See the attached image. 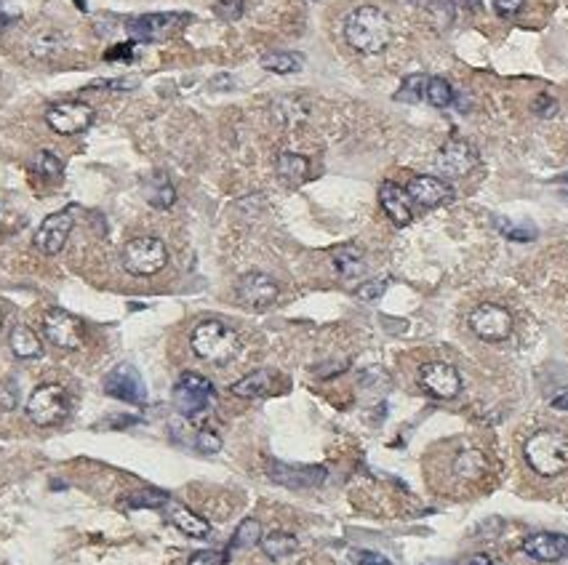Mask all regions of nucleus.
Returning a JSON list of instances; mask_svg holds the SVG:
<instances>
[{"instance_id": "nucleus-1", "label": "nucleus", "mask_w": 568, "mask_h": 565, "mask_svg": "<svg viewBox=\"0 0 568 565\" xmlns=\"http://www.w3.org/2000/svg\"><path fill=\"white\" fill-rule=\"evenodd\" d=\"M392 38L387 14L377 5H360L344 19V40L360 54H379Z\"/></svg>"}, {"instance_id": "nucleus-2", "label": "nucleus", "mask_w": 568, "mask_h": 565, "mask_svg": "<svg viewBox=\"0 0 568 565\" xmlns=\"http://www.w3.org/2000/svg\"><path fill=\"white\" fill-rule=\"evenodd\" d=\"M523 456L542 478H558L568 469V435L561 429H539L526 440Z\"/></svg>"}, {"instance_id": "nucleus-3", "label": "nucleus", "mask_w": 568, "mask_h": 565, "mask_svg": "<svg viewBox=\"0 0 568 565\" xmlns=\"http://www.w3.org/2000/svg\"><path fill=\"white\" fill-rule=\"evenodd\" d=\"M192 352L214 366H225L240 352V337L222 320H203L189 334Z\"/></svg>"}, {"instance_id": "nucleus-4", "label": "nucleus", "mask_w": 568, "mask_h": 565, "mask_svg": "<svg viewBox=\"0 0 568 565\" xmlns=\"http://www.w3.org/2000/svg\"><path fill=\"white\" fill-rule=\"evenodd\" d=\"M123 269L137 277H152L168 264V248L160 237H134L123 246Z\"/></svg>"}, {"instance_id": "nucleus-5", "label": "nucleus", "mask_w": 568, "mask_h": 565, "mask_svg": "<svg viewBox=\"0 0 568 565\" xmlns=\"http://www.w3.org/2000/svg\"><path fill=\"white\" fill-rule=\"evenodd\" d=\"M70 414V395L62 384H40L27 398V416L38 427H54Z\"/></svg>"}, {"instance_id": "nucleus-6", "label": "nucleus", "mask_w": 568, "mask_h": 565, "mask_svg": "<svg viewBox=\"0 0 568 565\" xmlns=\"http://www.w3.org/2000/svg\"><path fill=\"white\" fill-rule=\"evenodd\" d=\"M214 395H217V389L208 378L195 374V371H185L179 381L174 384V409L188 419L200 416L214 403Z\"/></svg>"}, {"instance_id": "nucleus-7", "label": "nucleus", "mask_w": 568, "mask_h": 565, "mask_svg": "<svg viewBox=\"0 0 568 565\" xmlns=\"http://www.w3.org/2000/svg\"><path fill=\"white\" fill-rule=\"evenodd\" d=\"M470 331L483 341H504L512 334V315L499 304H478L470 318Z\"/></svg>"}, {"instance_id": "nucleus-8", "label": "nucleus", "mask_w": 568, "mask_h": 565, "mask_svg": "<svg viewBox=\"0 0 568 565\" xmlns=\"http://www.w3.org/2000/svg\"><path fill=\"white\" fill-rule=\"evenodd\" d=\"M267 475H269V480H275L278 486H286V489H315V486H323V480L329 478L326 467L286 464V461H278V459L267 461Z\"/></svg>"}, {"instance_id": "nucleus-9", "label": "nucleus", "mask_w": 568, "mask_h": 565, "mask_svg": "<svg viewBox=\"0 0 568 565\" xmlns=\"http://www.w3.org/2000/svg\"><path fill=\"white\" fill-rule=\"evenodd\" d=\"M46 123L59 136H76L94 123V110L83 102H59L48 107Z\"/></svg>"}, {"instance_id": "nucleus-10", "label": "nucleus", "mask_w": 568, "mask_h": 565, "mask_svg": "<svg viewBox=\"0 0 568 565\" xmlns=\"http://www.w3.org/2000/svg\"><path fill=\"white\" fill-rule=\"evenodd\" d=\"M73 225H76L73 208H65V211H56V214L46 217L40 222L36 237H33L36 248H38L40 254H46V257H56L67 246V237L73 232Z\"/></svg>"}, {"instance_id": "nucleus-11", "label": "nucleus", "mask_w": 568, "mask_h": 565, "mask_svg": "<svg viewBox=\"0 0 568 565\" xmlns=\"http://www.w3.org/2000/svg\"><path fill=\"white\" fill-rule=\"evenodd\" d=\"M419 387L438 400H454L462 392V377L454 366L435 360V363H424L419 368Z\"/></svg>"}, {"instance_id": "nucleus-12", "label": "nucleus", "mask_w": 568, "mask_h": 565, "mask_svg": "<svg viewBox=\"0 0 568 565\" xmlns=\"http://www.w3.org/2000/svg\"><path fill=\"white\" fill-rule=\"evenodd\" d=\"M43 334L59 349H80L83 347V326L67 309H48L43 318Z\"/></svg>"}, {"instance_id": "nucleus-13", "label": "nucleus", "mask_w": 568, "mask_h": 565, "mask_svg": "<svg viewBox=\"0 0 568 565\" xmlns=\"http://www.w3.org/2000/svg\"><path fill=\"white\" fill-rule=\"evenodd\" d=\"M105 392L110 398H117L123 403H134V406H142L147 400L145 381L139 377V371L134 366H128V363L115 366L113 371L105 377Z\"/></svg>"}, {"instance_id": "nucleus-14", "label": "nucleus", "mask_w": 568, "mask_h": 565, "mask_svg": "<svg viewBox=\"0 0 568 565\" xmlns=\"http://www.w3.org/2000/svg\"><path fill=\"white\" fill-rule=\"evenodd\" d=\"M280 286L267 272H246L238 280V299L248 309H267L278 302Z\"/></svg>"}, {"instance_id": "nucleus-15", "label": "nucleus", "mask_w": 568, "mask_h": 565, "mask_svg": "<svg viewBox=\"0 0 568 565\" xmlns=\"http://www.w3.org/2000/svg\"><path fill=\"white\" fill-rule=\"evenodd\" d=\"M435 166L443 177H467L478 166V150L464 139H449L438 152Z\"/></svg>"}, {"instance_id": "nucleus-16", "label": "nucleus", "mask_w": 568, "mask_h": 565, "mask_svg": "<svg viewBox=\"0 0 568 565\" xmlns=\"http://www.w3.org/2000/svg\"><path fill=\"white\" fill-rule=\"evenodd\" d=\"M185 22L182 14H145L137 16L126 25L131 40L137 43H152V40H166L174 35V30Z\"/></svg>"}, {"instance_id": "nucleus-17", "label": "nucleus", "mask_w": 568, "mask_h": 565, "mask_svg": "<svg viewBox=\"0 0 568 565\" xmlns=\"http://www.w3.org/2000/svg\"><path fill=\"white\" fill-rule=\"evenodd\" d=\"M409 197H411V203H417L421 208H438V206H446L451 197H454V189L449 182H443V179H438V177H414L411 182H409Z\"/></svg>"}, {"instance_id": "nucleus-18", "label": "nucleus", "mask_w": 568, "mask_h": 565, "mask_svg": "<svg viewBox=\"0 0 568 565\" xmlns=\"http://www.w3.org/2000/svg\"><path fill=\"white\" fill-rule=\"evenodd\" d=\"M523 552L533 560H539V563H558L568 555V536L550 533V530L531 533L529 539L523 541Z\"/></svg>"}, {"instance_id": "nucleus-19", "label": "nucleus", "mask_w": 568, "mask_h": 565, "mask_svg": "<svg viewBox=\"0 0 568 565\" xmlns=\"http://www.w3.org/2000/svg\"><path fill=\"white\" fill-rule=\"evenodd\" d=\"M379 203L384 208V214L390 217V222L395 227L411 225L414 214H411V197L403 187H398L395 182H384L379 187Z\"/></svg>"}, {"instance_id": "nucleus-20", "label": "nucleus", "mask_w": 568, "mask_h": 565, "mask_svg": "<svg viewBox=\"0 0 568 565\" xmlns=\"http://www.w3.org/2000/svg\"><path fill=\"white\" fill-rule=\"evenodd\" d=\"M168 515H171V523L179 528L182 533H188L192 539H206L211 533V523L200 515H195L192 510H188L185 504H177V501H168Z\"/></svg>"}, {"instance_id": "nucleus-21", "label": "nucleus", "mask_w": 568, "mask_h": 565, "mask_svg": "<svg viewBox=\"0 0 568 565\" xmlns=\"http://www.w3.org/2000/svg\"><path fill=\"white\" fill-rule=\"evenodd\" d=\"M331 262H334L337 272H340L344 280L360 277V275L366 272V257H363V248H358L355 243H347V246L334 248Z\"/></svg>"}, {"instance_id": "nucleus-22", "label": "nucleus", "mask_w": 568, "mask_h": 565, "mask_svg": "<svg viewBox=\"0 0 568 565\" xmlns=\"http://www.w3.org/2000/svg\"><path fill=\"white\" fill-rule=\"evenodd\" d=\"M8 344L19 360H36L43 355V341L30 326H14V331L8 334Z\"/></svg>"}, {"instance_id": "nucleus-23", "label": "nucleus", "mask_w": 568, "mask_h": 565, "mask_svg": "<svg viewBox=\"0 0 568 565\" xmlns=\"http://www.w3.org/2000/svg\"><path fill=\"white\" fill-rule=\"evenodd\" d=\"M269 389H272V374L269 371H251V374L238 378L229 387V392L238 395V398H265Z\"/></svg>"}, {"instance_id": "nucleus-24", "label": "nucleus", "mask_w": 568, "mask_h": 565, "mask_svg": "<svg viewBox=\"0 0 568 565\" xmlns=\"http://www.w3.org/2000/svg\"><path fill=\"white\" fill-rule=\"evenodd\" d=\"M299 550V541L294 533H286V530H272L262 539V552H265L269 560H283L289 555H294Z\"/></svg>"}, {"instance_id": "nucleus-25", "label": "nucleus", "mask_w": 568, "mask_h": 565, "mask_svg": "<svg viewBox=\"0 0 568 565\" xmlns=\"http://www.w3.org/2000/svg\"><path fill=\"white\" fill-rule=\"evenodd\" d=\"M278 177L286 185H302L309 177V160L304 155H294V152H283L278 157Z\"/></svg>"}, {"instance_id": "nucleus-26", "label": "nucleus", "mask_w": 568, "mask_h": 565, "mask_svg": "<svg viewBox=\"0 0 568 565\" xmlns=\"http://www.w3.org/2000/svg\"><path fill=\"white\" fill-rule=\"evenodd\" d=\"M486 472V456L478 449H464L456 453L454 475L462 480H478Z\"/></svg>"}, {"instance_id": "nucleus-27", "label": "nucleus", "mask_w": 568, "mask_h": 565, "mask_svg": "<svg viewBox=\"0 0 568 565\" xmlns=\"http://www.w3.org/2000/svg\"><path fill=\"white\" fill-rule=\"evenodd\" d=\"M265 70L269 73H278V76H291V73H299L304 65V56L302 54H297V51H269L262 56V62H259Z\"/></svg>"}, {"instance_id": "nucleus-28", "label": "nucleus", "mask_w": 568, "mask_h": 565, "mask_svg": "<svg viewBox=\"0 0 568 565\" xmlns=\"http://www.w3.org/2000/svg\"><path fill=\"white\" fill-rule=\"evenodd\" d=\"M424 11H427V16H430L432 27H435V30H441V33H443V30H449V27L454 25V19H456L454 0H427Z\"/></svg>"}, {"instance_id": "nucleus-29", "label": "nucleus", "mask_w": 568, "mask_h": 565, "mask_svg": "<svg viewBox=\"0 0 568 565\" xmlns=\"http://www.w3.org/2000/svg\"><path fill=\"white\" fill-rule=\"evenodd\" d=\"M33 171L46 182H59L65 177V163L54 152L43 150L33 157Z\"/></svg>"}, {"instance_id": "nucleus-30", "label": "nucleus", "mask_w": 568, "mask_h": 565, "mask_svg": "<svg viewBox=\"0 0 568 565\" xmlns=\"http://www.w3.org/2000/svg\"><path fill=\"white\" fill-rule=\"evenodd\" d=\"M427 80L430 77L421 76V73L403 77L401 88L395 91V102H403V105H417V102H421V96L427 94Z\"/></svg>"}, {"instance_id": "nucleus-31", "label": "nucleus", "mask_w": 568, "mask_h": 565, "mask_svg": "<svg viewBox=\"0 0 568 565\" xmlns=\"http://www.w3.org/2000/svg\"><path fill=\"white\" fill-rule=\"evenodd\" d=\"M427 102L432 105V107H438V110H446V107H451V102H454V88H451V83L446 80V77H430L427 80Z\"/></svg>"}, {"instance_id": "nucleus-32", "label": "nucleus", "mask_w": 568, "mask_h": 565, "mask_svg": "<svg viewBox=\"0 0 568 565\" xmlns=\"http://www.w3.org/2000/svg\"><path fill=\"white\" fill-rule=\"evenodd\" d=\"M147 200H150V206L160 208V211H166V208H171V206H174V200H177V189H174V185H171L163 174H157V177H155V182L150 185V189H147Z\"/></svg>"}, {"instance_id": "nucleus-33", "label": "nucleus", "mask_w": 568, "mask_h": 565, "mask_svg": "<svg viewBox=\"0 0 568 565\" xmlns=\"http://www.w3.org/2000/svg\"><path fill=\"white\" fill-rule=\"evenodd\" d=\"M262 523L259 520H254V518H246L238 530H235V536H232V547H240V550H248V547H257V544H262Z\"/></svg>"}, {"instance_id": "nucleus-34", "label": "nucleus", "mask_w": 568, "mask_h": 565, "mask_svg": "<svg viewBox=\"0 0 568 565\" xmlns=\"http://www.w3.org/2000/svg\"><path fill=\"white\" fill-rule=\"evenodd\" d=\"M214 14L225 22H238L246 14V0H217Z\"/></svg>"}, {"instance_id": "nucleus-35", "label": "nucleus", "mask_w": 568, "mask_h": 565, "mask_svg": "<svg viewBox=\"0 0 568 565\" xmlns=\"http://www.w3.org/2000/svg\"><path fill=\"white\" fill-rule=\"evenodd\" d=\"M195 449L200 453H206V456H211V453H217L222 449V438L214 429H200L195 435Z\"/></svg>"}, {"instance_id": "nucleus-36", "label": "nucleus", "mask_w": 568, "mask_h": 565, "mask_svg": "<svg viewBox=\"0 0 568 565\" xmlns=\"http://www.w3.org/2000/svg\"><path fill=\"white\" fill-rule=\"evenodd\" d=\"M171 499L166 496V493H160V490H142V493H134V496H128V504L131 507H163V504H168Z\"/></svg>"}, {"instance_id": "nucleus-37", "label": "nucleus", "mask_w": 568, "mask_h": 565, "mask_svg": "<svg viewBox=\"0 0 568 565\" xmlns=\"http://www.w3.org/2000/svg\"><path fill=\"white\" fill-rule=\"evenodd\" d=\"M16 403H19V387L11 378L0 381V411H14Z\"/></svg>"}, {"instance_id": "nucleus-38", "label": "nucleus", "mask_w": 568, "mask_h": 565, "mask_svg": "<svg viewBox=\"0 0 568 565\" xmlns=\"http://www.w3.org/2000/svg\"><path fill=\"white\" fill-rule=\"evenodd\" d=\"M59 45H62L59 35H40V38L33 40L30 51H33V56L46 59V56H51V54H54V48H59Z\"/></svg>"}, {"instance_id": "nucleus-39", "label": "nucleus", "mask_w": 568, "mask_h": 565, "mask_svg": "<svg viewBox=\"0 0 568 565\" xmlns=\"http://www.w3.org/2000/svg\"><path fill=\"white\" fill-rule=\"evenodd\" d=\"M384 288H387V280H369V283H363V286L355 291V297H358L360 302H374V299H379V297L384 294Z\"/></svg>"}, {"instance_id": "nucleus-40", "label": "nucleus", "mask_w": 568, "mask_h": 565, "mask_svg": "<svg viewBox=\"0 0 568 565\" xmlns=\"http://www.w3.org/2000/svg\"><path fill=\"white\" fill-rule=\"evenodd\" d=\"M499 229H502V235L504 237H510V240H533L536 237V229L533 227H515L510 225V222H499Z\"/></svg>"}, {"instance_id": "nucleus-41", "label": "nucleus", "mask_w": 568, "mask_h": 565, "mask_svg": "<svg viewBox=\"0 0 568 565\" xmlns=\"http://www.w3.org/2000/svg\"><path fill=\"white\" fill-rule=\"evenodd\" d=\"M531 110L539 115V117H553V115L558 113V102H555V96H550V94H539V96L533 99Z\"/></svg>"}, {"instance_id": "nucleus-42", "label": "nucleus", "mask_w": 568, "mask_h": 565, "mask_svg": "<svg viewBox=\"0 0 568 565\" xmlns=\"http://www.w3.org/2000/svg\"><path fill=\"white\" fill-rule=\"evenodd\" d=\"M526 5V0H493V11L499 14V16H515V14H521V8Z\"/></svg>"}, {"instance_id": "nucleus-43", "label": "nucleus", "mask_w": 568, "mask_h": 565, "mask_svg": "<svg viewBox=\"0 0 568 565\" xmlns=\"http://www.w3.org/2000/svg\"><path fill=\"white\" fill-rule=\"evenodd\" d=\"M352 560L355 565H390V560L377 552H352Z\"/></svg>"}, {"instance_id": "nucleus-44", "label": "nucleus", "mask_w": 568, "mask_h": 565, "mask_svg": "<svg viewBox=\"0 0 568 565\" xmlns=\"http://www.w3.org/2000/svg\"><path fill=\"white\" fill-rule=\"evenodd\" d=\"M219 555L217 552H211V550H203V552H195L192 558H189L188 565H219Z\"/></svg>"}, {"instance_id": "nucleus-45", "label": "nucleus", "mask_w": 568, "mask_h": 565, "mask_svg": "<svg viewBox=\"0 0 568 565\" xmlns=\"http://www.w3.org/2000/svg\"><path fill=\"white\" fill-rule=\"evenodd\" d=\"M553 409H558V411H568V389L558 392V395L553 398Z\"/></svg>"}, {"instance_id": "nucleus-46", "label": "nucleus", "mask_w": 568, "mask_h": 565, "mask_svg": "<svg viewBox=\"0 0 568 565\" xmlns=\"http://www.w3.org/2000/svg\"><path fill=\"white\" fill-rule=\"evenodd\" d=\"M462 5H464L467 11H478V8L483 5V0H462Z\"/></svg>"}, {"instance_id": "nucleus-47", "label": "nucleus", "mask_w": 568, "mask_h": 565, "mask_svg": "<svg viewBox=\"0 0 568 565\" xmlns=\"http://www.w3.org/2000/svg\"><path fill=\"white\" fill-rule=\"evenodd\" d=\"M470 565H493V563L489 555H475V558L470 560Z\"/></svg>"}, {"instance_id": "nucleus-48", "label": "nucleus", "mask_w": 568, "mask_h": 565, "mask_svg": "<svg viewBox=\"0 0 568 565\" xmlns=\"http://www.w3.org/2000/svg\"><path fill=\"white\" fill-rule=\"evenodd\" d=\"M5 27H8V16H0V35L5 33Z\"/></svg>"}, {"instance_id": "nucleus-49", "label": "nucleus", "mask_w": 568, "mask_h": 565, "mask_svg": "<svg viewBox=\"0 0 568 565\" xmlns=\"http://www.w3.org/2000/svg\"><path fill=\"white\" fill-rule=\"evenodd\" d=\"M0 328H3V312H0Z\"/></svg>"}]
</instances>
